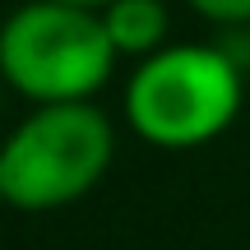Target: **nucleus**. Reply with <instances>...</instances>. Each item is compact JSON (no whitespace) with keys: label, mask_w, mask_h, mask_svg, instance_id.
<instances>
[{"label":"nucleus","mask_w":250,"mask_h":250,"mask_svg":"<svg viewBox=\"0 0 250 250\" xmlns=\"http://www.w3.org/2000/svg\"><path fill=\"white\" fill-rule=\"evenodd\" d=\"M0 98H5V83H0Z\"/></svg>","instance_id":"obj_8"},{"label":"nucleus","mask_w":250,"mask_h":250,"mask_svg":"<svg viewBox=\"0 0 250 250\" xmlns=\"http://www.w3.org/2000/svg\"><path fill=\"white\" fill-rule=\"evenodd\" d=\"M213 28H250V0H186Z\"/></svg>","instance_id":"obj_5"},{"label":"nucleus","mask_w":250,"mask_h":250,"mask_svg":"<svg viewBox=\"0 0 250 250\" xmlns=\"http://www.w3.org/2000/svg\"><path fill=\"white\" fill-rule=\"evenodd\" d=\"M116 162V121L98 102L33 107L0 139L5 208L61 213L88 199Z\"/></svg>","instance_id":"obj_2"},{"label":"nucleus","mask_w":250,"mask_h":250,"mask_svg":"<svg viewBox=\"0 0 250 250\" xmlns=\"http://www.w3.org/2000/svg\"><path fill=\"white\" fill-rule=\"evenodd\" d=\"M102 14L107 42L121 61H144L171 42V9L167 0H111Z\"/></svg>","instance_id":"obj_4"},{"label":"nucleus","mask_w":250,"mask_h":250,"mask_svg":"<svg viewBox=\"0 0 250 250\" xmlns=\"http://www.w3.org/2000/svg\"><path fill=\"white\" fill-rule=\"evenodd\" d=\"M246 70L218 42H167L134 61L121 116L134 139L162 153H190L223 139L241 116Z\"/></svg>","instance_id":"obj_1"},{"label":"nucleus","mask_w":250,"mask_h":250,"mask_svg":"<svg viewBox=\"0 0 250 250\" xmlns=\"http://www.w3.org/2000/svg\"><path fill=\"white\" fill-rule=\"evenodd\" d=\"M61 5H79V9H93V14H98V9H107L111 0H61Z\"/></svg>","instance_id":"obj_6"},{"label":"nucleus","mask_w":250,"mask_h":250,"mask_svg":"<svg viewBox=\"0 0 250 250\" xmlns=\"http://www.w3.org/2000/svg\"><path fill=\"white\" fill-rule=\"evenodd\" d=\"M0 208H5V176H0Z\"/></svg>","instance_id":"obj_7"},{"label":"nucleus","mask_w":250,"mask_h":250,"mask_svg":"<svg viewBox=\"0 0 250 250\" xmlns=\"http://www.w3.org/2000/svg\"><path fill=\"white\" fill-rule=\"evenodd\" d=\"M121 56L111 51L102 14L61 0H23L0 23V83L28 102H98Z\"/></svg>","instance_id":"obj_3"}]
</instances>
